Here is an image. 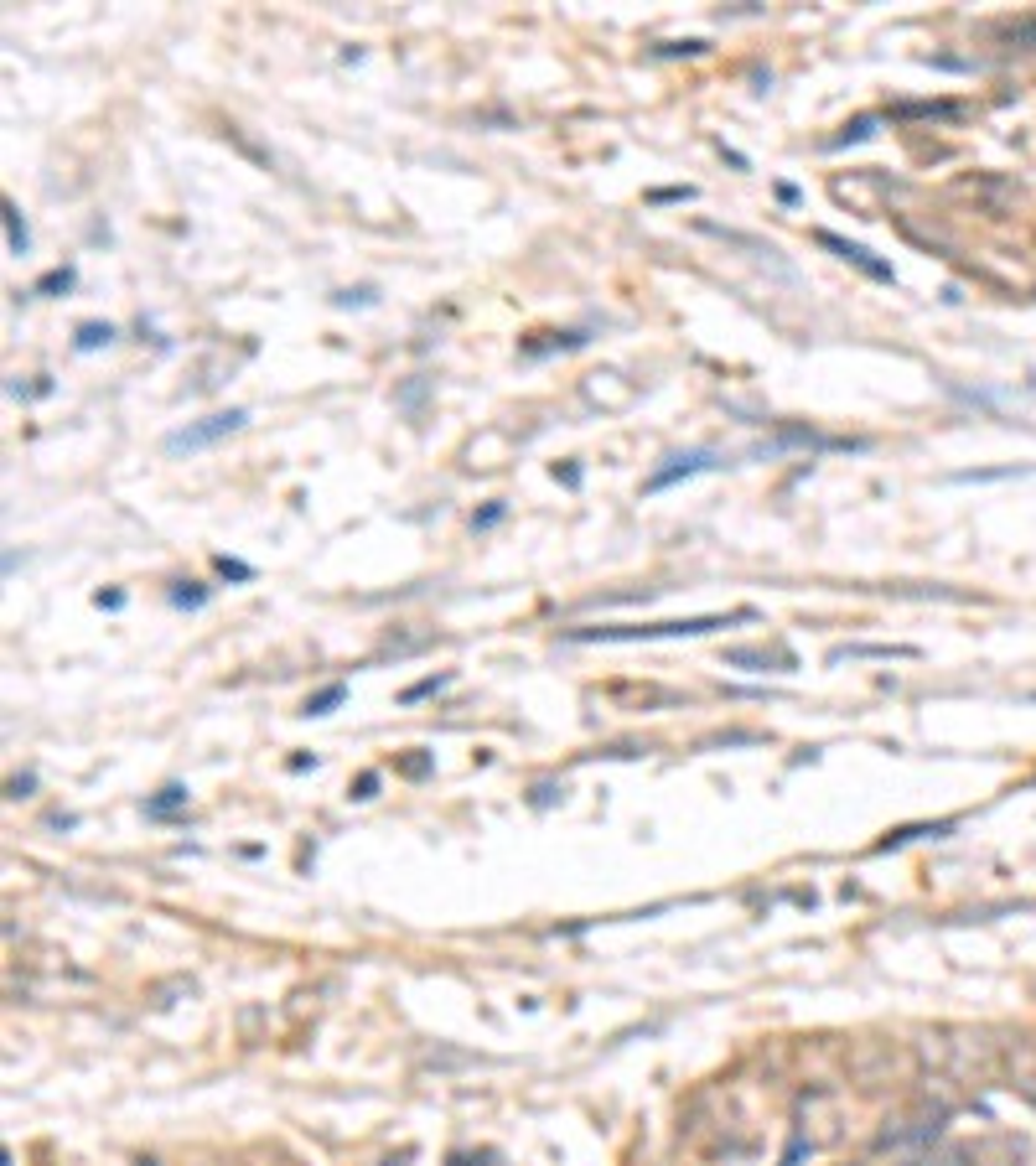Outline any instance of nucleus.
Returning <instances> with one entry per match:
<instances>
[{
  "instance_id": "6ab92c4d",
  "label": "nucleus",
  "mask_w": 1036,
  "mask_h": 1166,
  "mask_svg": "<svg viewBox=\"0 0 1036 1166\" xmlns=\"http://www.w3.org/2000/svg\"><path fill=\"white\" fill-rule=\"evenodd\" d=\"M332 301H338V306H353V301H358V306H374L379 296H374V291H343V296H332Z\"/></svg>"
},
{
  "instance_id": "39448f33",
  "label": "nucleus",
  "mask_w": 1036,
  "mask_h": 1166,
  "mask_svg": "<svg viewBox=\"0 0 1036 1166\" xmlns=\"http://www.w3.org/2000/svg\"><path fill=\"white\" fill-rule=\"evenodd\" d=\"M918 649H907V643H845V649H835L830 659H912Z\"/></svg>"
},
{
  "instance_id": "a211bd4d",
  "label": "nucleus",
  "mask_w": 1036,
  "mask_h": 1166,
  "mask_svg": "<svg viewBox=\"0 0 1036 1166\" xmlns=\"http://www.w3.org/2000/svg\"><path fill=\"white\" fill-rule=\"evenodd\" d=\"M441 685H446V674H436V680H420V685H410V690H405V705H410V700H420V695H436Z\"/></svg>"
},
{
  "instance_id": "4be33fe9",
  "label": "nucleus",
  "mask_w": 1036,
  "mask_h": 1166,
  "mask_svg": "<svg viewBox=\"0 0 1036 1166\" xmlns=\"http://www.w3.org/2000/svg\"><path fill=\"white\" fill-rule=\"evenodd\" d=\"M498 518H503V503H493V508H487V513L477 518V529H487V524H498Z\"/></svg>"
},
{
  "instance_id": "4468645a",
  "label": "nucleus",
  "mask_w": 1036,
  "mask_h": 1166,
  "mask_svg": "<svg viewBox=\"0 0 1036 1166\" xmlns=\"http://www.w3.org/2000/svg\"><path fill=\"white\" fill-rule=\"evenodd\" d=\"M710 42H699V37H684V42H663L658 47V57H699Z\"/></svg>"
},
{
  "instance_id": "1a4fd4ad",
  "label": "nucleus",
  "mask_w": 1036,
  "mask_h": 1166,
  "mask_svg": "<svg viewBox=\"0 0 1036 1166\" xmlns=\"http://www.w3.org/2000/svg\"><path fill=\"white\" fill-rule=\"evenodd\" d=\"M6 244H11V255H26V250H32V229H26L21 208H11V203H6Z\"/></svg>"
},
{
  "instance_id": "5701e85b",
  "label": "nucleus",
  "mask_w": 1036,
  "mask_h": 1166,
  "mask_svg": "<svg viewBox=\"0 0 1036 1166\" xmlns=\"http://www.w3.org/2000/svg\"><path fill=\"white\" fill-rule=\"evenodd\" d=\"M99 607H109V612H119V607H125V597H119V592H99Z\"/></svg>"
},
{
  "instance_id": "aec40b11",
  "label": "nucleus",
  "mask_w": 1036,
  "mask_h": 1166,
  "mask_svg": "<svg viewBox=\"0 0 1036 1166\" xmlns=\"http://www.w3.org/2000/svg\"><path fill=\"white\" fill-rule=\"evenodd\" d=\"M32 788H37V778H32V773H26V778H11V799H26Z\"/></svg>"
},
{
  "instance_id": "20e7f679",
  "label": "nucleus",
  "mask_w": 1036,
  "mask_h": 1166,
  "mask_svg": "<svg viewBox=\"0 0 1036 1166\" xmlns=\"http://www.w3.org/2000/svg\"><path fill=\"white\" fill-rule=\"evenodd\" d=\"M814 239L825 244V250H835L845 265H856L861 275H871V281H881V286H892V281H897V270H892L887 260H876V255L866 250V244H856V239H840V234H830V229H819Z\"/></svg>"
},
{
  "instance_id": "9b49d317",
  "label": "nucleus",
  "mask_w": 1036,
  "mask_h": 1166,
  "mask_svg": "<svg viewBox=\"0 0 1036 1166\" xmlns=\"http://www.w3.org/2000/svg\"><path fill=\"white\" fill-rule=\"evenodd\" d=\"M871 135H876V119H871V114H861V119H850V125H845V135H835V140H830V150L856 145V140H871Z\"/></svg>"
},
{
  "instance_id": "f8f14e48",
  "label": "nucleus",
  "mask_w": 1036,
  "mask_h": 1166,
  "mask_svg": "<svg viewBox=\"0 0 1036 1166\" xmlns=\"http://www.w3.org/2000/svg\"><path fill=\"white\" fill-rule=\"evenodd\" d=\"M343 695H348V685H327L322 695H312V700H307V716H327V711H332V705H338Z\"/></svg>"
},
{
  "instance_id": "412c9836",
  "label": "nucleus",
  "mask_w": 1036,
  "mask_h": 1166,
  "mask_svg": "<svg viewBox=\"0 0 1036 1166\" xmlns=\"http://www.w3.org/2000/svg\"><path fill=\"white\" fill-rule=\"evenodd\" d=\"M374 783H379L374 773H363V778H358V793H353V799H374Z\"/></svg>"
},
{
  "instance_id": "0eeeda50",
  "label": "nucleus",
  "mask_w": 1036,
  "mask_h": 1166,
  "mask_svg": "<svg viewBox=\"0 0 1036 1166\" xmlns=\"http://www.w3.org/2000/svg\"><path fill=\"white\" fill-rule=\"evenodd\" d=\"M176 809H187V788H181V783H166V788L156 793V799L145 804V814H150V819H166V814H176Z\"/></svg>"
},
{
  "instance_id": "dca6fc26",
  "label": "nucleus",
  "mask_w": 1036,
  "mask_h": 1166,
  "mask_svg": "<svg viewBox=\"0 0 1036 1166\" xmlns=\"http://www.w3.org/2000/svg\"><path fill=\"white\" fill-rule=\"evenodd\" d=\"M218 575H228V580H254V565H243V560H228V555H218Z\"/></svg>"
},
{
  "instance_id": "f3484780",
  "label": "nucleus",
  "mask_w": 1036,
  "mask_h": 1166,
  "mask_svg": "<svg viewBox=\"0 0 1036 1166\" xmlns=\"http://www.w3.org/2000/svg\"><path fill=\"white\" fill-rule=\"evenodd\" d=\"M694 198V187H653L648 192V203H689Z\"/></svg>"
},
{
  "instance_id": "f03ea898",
  "label": "nucleus",
  "mask_w": 1036,
  "mask_h": 1166,
  "mask_svg": "<svg viewBox=\"0 0 1036 1166\" xmlns=\"http://www.w3.org/2000/svg\"><path fill=\"white\" fill-rule=\"evenodd\" d=\"M243 410H218V415H202V420H192V425H181V431H171L166 436V451L171 456H181V451H202V446H212V441H223V436H233V431H243Z\"/></svg>"
},
{
  "instance_id": "423d86ee",
  "label": "nucleus",
  "mask_w": 1036,
  "mask_h": 1166,
  "mask_svg": "<svg viewBox=\"0 0 1036 1166\" xmlns=\"http://www.w3.org/2000/svg\"><path fill=\"white\" fill-rule=\"evenodd\" d=\"M730 669H756V674H772V669H794L788 654H761V649H730L725 654Z\"/></svg>"
},
{
  "instance_id": "9d476101",
  "label": "nucleus",
  "mask_w": 1036,
  "mask_h": 1166,
  "mask_svg": "<svg viewBox=\"0 0 1036 1166\" xmlns=\"http://www.w3.org/2000/svg\"><path fill=\"white\" fill-rule=\"evenodd\" d=\"M104 343H114V327H109V322H83L78 337H73L78 353H94V348H104Z\"/></svg>"
},
{
  "instance_id": "6e6552de",
  "label": "nucleus",
  "mask_w": 1036,
  "mask_h": 1166,
  "mask_svg": "<svg viewBox=\"0 0 1036 1166\" xmlns=\"http://www.w3.org/2000/svg\"><path fill=\"white\" fill-rule=\"evenodd\" d=\"M73 281H78V270L73 265H57V270H47L42 281L32 286V296H63V291H73Z\"/></svg>"
},
{
  "instance_id": "f257e3e1",
  "label": "nucleus",
  "mask_w": 1036,
  "mask_h": 1166,
  "mask_svg": "<svg viewBox=\"0 0 1036 1166\" xmlns=\"http://www.w3.org/2000/svg\"><path fill=\"white\" fill-rule=\"evenodd\" d=\"M756 612L751 607H736L725 618H674V623H632V628H575L565 633L570 643H653V638H699V633H715V628H730V623H751Z\"/></svg>"
},
{
  "instance_id": "2eb2a0df",
  "label": "nucleus",
  "mask_w": 1036,
  "mask_h": 1166,
  "mask_svg": "<svg viewBox=\"0 0 1036 1166\" xmlns=\"http://www.w3.org/2000/svg\"><path fill=\"white\" fill-rule=\"evenodd\" d=\"M1000 477H1026V467H995V472H954V482H1000Z\"/></svg>"
},
{
  "instance_id": "ddd939ff",
  "label": "nucleus",
  "mask_w": 1036,
  "mask_h": 1166,
  "mask_svg": "<svg viewBox=\"0 0 1036 1166\" xmlns=\"http://www.w3.org/2000/svg\"><path fill=\"white\" fill-rule=\"evenodd\" d=\"M202 602H207V592L197 587V580H181V587L171 592V607H187V612H197Z\"/></svg>"
},
{
  "instance_id": "7ed1b4c3",
  "label": "nucleus",
  "mask_w": 1036,
  "mask_h": 1166,
  "mask_svg": "<svg viewBox=\"0 0 1036 1166\" xmlns=\"http://www.w3.org/2000/svg\"><path fill=\"white\" fill-rule=\"evenodd\" d=\"M715 467H725L720 451H679V456H663V467L648 472L643 493H663V487H674V482H684V477H699V472H715Z\"/></svg>"
}]
</instances>
